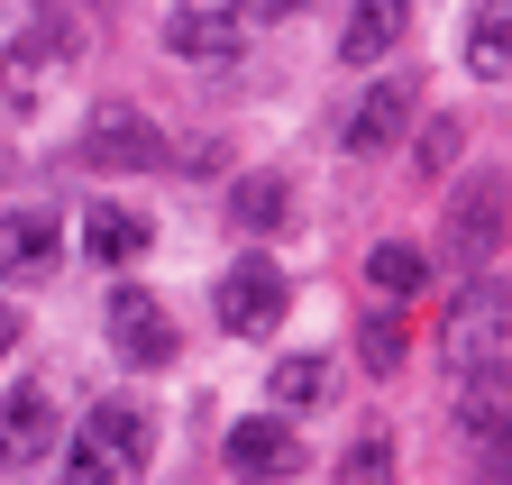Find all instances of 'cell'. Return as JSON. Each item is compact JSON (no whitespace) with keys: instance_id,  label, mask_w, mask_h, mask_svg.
Instances as JSON below:
<instances>
[{"instance_id":"1","label":"cell","mask_w":512,"mask_h":485,"mask_svg":"<svg viewBox=\"0 0 512 485\" xmlns=\"http://www.w3.org/2000/svg\"><path fill=\"white\" fill-rule=\"evenodd\" d=\"M147 449H156V421L138 403H92V421L64 449V485H138Z\"/></svg>"},{"instance_id":"2","label":"cell","mask_w":512,"mask_h":485,"mask_svg":"<svg viewBox=\"0 0 512 485\" xmlns=\"http://www.w3.org/2000/svg\"><path fill=\"white\" fill-rule=\"evenodd\" d=\"M74 55H83V28L74 19H28L10 46H0V101H10V110H37Z\"/></svg>"},{"instance_id":"3","label":"cell","mask_w":512,"mask_h":485,"mask_svg":"<svg viewBox=\"0 0 512 485\" xmlns=\"http://www.w3.org/2000/svg\"><path fill=\"white\" fill-rule=\"evenodd\" d=\"M211 312H220V330H238V339H266V330L284 321V275H275V257H238V266L220 275V293H211Z\"/></svg>"},{"instance_id":"4","label":"cell","mask_w":512,"mask_h":485,"mask_svg":"<svg viewBox=\"0 0 512 485\" xmlns=\"http://www.w3.org/2000/svg\"><path fill=\"white\" fill-rule=\"evenodd\" d=\"M165 46L183 55V65H220V55H238L247 46V0H174Z\"/></svg>"},{"instance_id":"5","label":"cell","mask_w":512,"mask_h":485,"mask_svg":"<svg viewBox=\"0 0 512 485\" xmlns=\"http://www.w3.org/2000/svg\"><path fill=\"white\" fill-rule=\"evenodd\" d=\"M448 367L458 376H476V367H503V275L485 284H467L458 293V312H448Z\"/></svg>"},{"instance_id":"6","label":"cell","mask_w":512,"mask_h":485,"mask_svg":"<svg viewBox=\"0 0 512 485\" xmlns=\"http://www.w3.org/2000/svg\"><path fill=\"white\" fill-rule=\"evenodd\" d=\"M101 321H110V348L128 357V367H174V321H165V302H156V293L119 284Z\"/></svg>"},{"instance_id":"7","label":"cell","mask_w":512,"mask_h":485,"mask_svg":"<svg viewBox=\"0 0 512 485\" xmlns=\"http://www.w3.org/2000/svg\"><path fill=\"white\" fill-rule=\"evenodd\" d=\"M55 248H64L55 211H0V284H46Z\"/></svg>"},{"instance_id":"8","label":"cell","mask_w":512,"mask_h":485,"mask_svg":"<svg viewBox=\"0 0 512 485\" xmlns=\"http://www.w3.org/2000/svg\"><path fill=\"white\" fill-rule=\"evenodd\" d=\"M302 467V440L284 431L275 412H256V421H238L229 431V476H247V485H284Z\"/></svg>"},{"instance_id":"9","label":"cell","mask_w":512,"mask_h":485,"mask_svg":"<svg viewBox=\"0 0 512 485\" xmlns=\"http://www.w3.org/2000/svg\"><path fill=\"white\" fill-rule=\"evenodd\" d=\"M412 28V0H348L339 10V65H384Z\"/></svg>"},{"instance_id":"10","label":"cell","mask_w":512,"mask_h":485,"mask_svg":"<svg viewBox=\"0 0 512 485\" xmlns=\"http://www.w3.org/2000/svg\"><path fill=\"white\" fill-rule=\"evenodd\" d=\"M412 110H421V92H412V83H375V92L348 110V156H384V147H403Z\"/></svg>"},{"instance_id":"11","label":"cell","mask_w":512,"mask_h":485,"mask_svg":"<svg viewBox=\"0 0 512 485\" xmlns=\"http://www.w3.org/2000/svg\"><path fill=\"white\" fill-rule=\"evenodd\" d=\"M55 449V394L46 385H19V394H0V467H28Z\"/></svg>"},{"instance_id":"12","label":"cell","mask_w":512,"mask_h":485,"mask_svg":"<svg viewBox=\"0 0 512 485\" xmlns=\"http://www.w3.org/2000/svg\"><path fill=\"white\" fill-rule=\"evenodd\" d=\"M448 248H458L467 266H485L503 248V174H476V184L458 193V211H448Z\"/></svg>"},{"instance_id":"13","label":"cell","mask_w":512,"mask_h":485,"mask_svg":"<svg viewBox=\"0 0 512 485\" xmlns=\"http://www.w3.org/2000/svg\"><path fill=\"white\" fill-rule=\"evenodd\" d=\"M147 238H156V220L128 211V202H92V211H83V248H92L101 266H138Z\"/></svg>"},{"instance_id":"14","label":"cell","mask_w":512,"mask_h":485,"mask_svg":"<svg viewBox=\"0 0 512 485\" xmlns=\"http://www.w3.org/2000/svg\"><path fill=\"white\" fill-rule=\"evenodd\" d=\"M83 156H92V165H156V129H147L128 101H101V110H92Z\"/></svg>"},{"instance_id":"15","label":"cell","mask_w":512,"mask_h":485,"mask_svg":"<svg viewBox=\"0 0 512 485\" xmlns=\"http://www.w3.org/2000/svg\"><path fill=\"white\" fill-rule=\"evenodd\" d=\"M458 421H467V440L503 467V367H476L458 376Z\"/></svg>"},{"instance_id":"16","label":"cell","mask_w":512,"mask_h":485,"mask_svg":"<svg viewBox=\"0 0 512 485\" xmlns=\"http://www.w3.org/2000/svg\"><path fill=\"white\" fill-rule=\"evenodd\" d=\"M366 284H375V293H421V284H430V257L412 248V238H384V248L366 257Z\"/></svg>"},{"instance_id":"17","label":"cell","mask_w":512,"mask_h":485,"mask_svg":"<svg viewBox=\"0 0 512 485\" xmlns=\"http://www.w3.org/2000/svg\"><path fill=\"white\" fill-rule=\"evenodd\" d=\"M467 74H485V83H503V74H512V19H503V10L467 19Z\"/></svg>"},{"instance_id":"18","label":"cell","mask_w":512,"mask_h":485,"mask_svg":"<svg viewBox=\"0 0 512 485\" xmlns=\"http://www.w3.org/2000/svg\"><path fill=\"white\" fill-rule=\"evenodd\" d=\"M284 211H293L284 174H247V184H238V229H275Z\"/></svg>"},{"instance_id":"19","label":"cell","mask_w":512,"mask_h":485,"mask_svg":"<svg viewBox=\"0 0 512 485\" xmlns=\"http://www.w3.org/2000/svg\"><path fill=\"white\" fill-rule=\"evenodd\" d=\"M320 385H330V367H320V357H284L266 394H275L284 412H311V403H320Z\"/></svg>"},{"instance_id":"20","label":"cell","mask_w":512,"mask_h":485,"mask_svg":"<svg viewBox=\"0 0 512 485\" xmlns=\"http://www.w3.org/2000/svg\"><path fill=\"white\" fill-rule=\"evenodd\" d=\"M339 485H394V440H384V431H366V440L339 458Z\"/></svg>"},{"instance_id":"21","label":"cell","mask_w":512,"mask_h":485,"mask_svg":"<svg viewBox=\"0 0 512 485\" xmlns=\"http://www.w3.org/2000/svg\"><path fill=\"white\" fill-rule=\"evenodd\" d=\"M403 357V321H366V367H394Z\"/></svg>"},{"instance_id":"22","label":"cell","mask_w":512,"mask_h":485,"mask_svg":"<svg viewBox=\"0 0 512 485\" xmlns=\"http://www.w3.org/2000/svg\"><path fill=\"white\" fill-rule=\"evenodd\" d=\"M19 330H28V321L10 312V302H0V357H10V348H19Z\"/></svg>"},{"instance_id":"23","label":"cell","mask_w":512,"mask_h":485,"mask_svg":"<svg viewBox=\"0 0 512 485\" xmlns=\"http://www.w3.org/2000/svg\"><path fill=\"white\" fill-rule=\"evenodd\" d=\"M256 10H302V0H256Z\"/></svg>"}]
</instances>
